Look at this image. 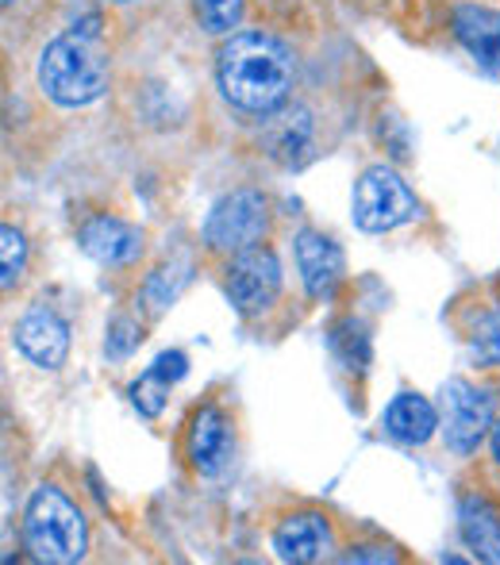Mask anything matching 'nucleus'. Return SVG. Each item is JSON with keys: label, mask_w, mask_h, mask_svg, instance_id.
<instances>
[{"label": "nucleus", "mask_w": 500, "mask_h": 565, "mask_svg": "<svg viewBox=\"0 0 500 565\" xmlns=\"http://www.w3.org/2000/svg\"><path fill=\"white\" fill-rule=\"evenodd\" d=\"M220 89L243 113H274L289 100L292 89V54L281 39L266 35V31H235L224 46H220Z\"/></svg>", "instance_id": "obj_1"}, {"label": "nucleus", "mask_w": 500, "mask_h": 565, "mask_svg": "<svg viewBox=\"0 0 500 565\" xmlns=\"http://www.w3.org/2000/svg\"><path fill=\"white\" fill-rule=\"evenodd\" d=\"M39 85L62 108H82L105 97L108 58L89 31H70L43 46L39 58Z\"/></svg>", "instance_id": "obj_2"}, {"label": "nucleus", "mask_w": 500, "mask_h": 565, "mask_svg": "<svg viewBox=\"0 0 500 565\" xmlns=\"http://www.w3.org/2000/svg\"><path fill=\"white\" fill-rule=\"evenodd\" d=\"M23 543H28L31 558L46 565H70L85 558V520L58 489L43 484L35 489V497L28 500V512H23Z\"/></svg>", "instance_id": "obj_3"}, {"label": "nucleus", "mask_w": 500, "mask_h": 565, "mask_svg": "<svg viewBox=\"0 0 500 565\" xmlns=\"http://www.w3.org/2000/svg\"><path fill=\"white\" fill-rule=\"evenodd\" d=\"M269 231V212H266V196L254 193V189H235L227 193L216 209L204 220V243L216 254H235L251 250V246H262Z\"/></svg>", "instance_id": "obj_4"}, {"label": "nucleus", "mask_w": 500, "mask_h": 565, "mask_svg": "<svg viewBox=\"0 0 500 565\" xmlns=\"http://www.w3.org/2000/svg\"><path fill=\"white\" fill-rule=\"evenodd\" d=\"M416 216V196L401 181V173H393L389 166H374L359 178L354 185V224L370 235L393 231Z\"/></svg>", "instance_id": "obj_5"}, {"label": "nucleus", "mask_w": 500, "mask_h": 565, "mask_svg": "<svg viewBox=\"0 0 500 565\" xmlns=\"http://www.w3.org/2000/svg\"><path fill=\"white\" fill-rule=\"evenodd\" d=\"M443 431L455 454H474L493 431V393L455 377L443 385Z\"/></svg>", "instance_id": "obj_6"}, {"label": "nucleus", "mask_w": 500, "mask_h": 565, "mask_svg": "<svg viewBox=\"0 0 500 565\" xmlns=\"http://www.w3.org/2000/svg\"><path fill=\"white\" fill-rule=\"evenodd\" d=\"M227 297L243 316L266 312L274 305L277 289H281V262L269 246H251V250L235 254L227 266Z\"/></svg>", "instance_id": "obj_7"}, {"label": "nucleus", "mask_w": 500, "mask_h": 565, "mask_svg": "<svg viewBox=\"0 0 500 565\" xmlns=\"http://www.w3.org/2000/svg\"><path fill=\"white\" fill-rule=\"evenodd\" d=\"M12 339L23 358L39 365V370H58L70 354V331L51 308H31L15 320Z\"/></svg>", "instance_id": "obj_8"}, {"label": "nucleus", "mask_w": 500, "mask_h": 565, "mask_svg": "<svg viewBox=\"0 0 500 565\" xmlns=\"http://www.w3.org/2000/svg\"><path fill=\"white\" fill-rule=\"evenodd\" d=\"M189 461H193V469L201 477H216L220 469L232 461V424H227V416L216 408V404H204V408L193 412V419H189Z\"/></svg>", "instance_id": "obj_9"}, {"label": "nucleus", "mask_w": 500, "mask_h": 565, "mask_svg": "<svg viewBox=\"0 0 500 565\" xmlns=\"http://www.w3.org/2000/svg\"><path fill=\"white\" fill-rule=\"evenodd\" d=\"M331 523L320 512H292L274 527V554L292 565H312L328 558Z\"/></svg>", "instance_id": "obj_10"}, {"label": "nucleus", "mask_w": 500, "mask_h": 565, "mask_svg": "<svg viewBox=\"0 0 500 565\" xmlns=\"http://www.w3.org/2000/svg\"><path fill=\"white\" fill-rule=\"evenodd\" d=\"M297 269L305 281L308 297L323 300L343 281V250L320 231H300L297 235Z\"/></svg>", "instance_id": "obj_11"}, {"label": "nucleus", "mask_w": 500, "mask_h": 565, "mask_svg": "<svg viewBox=\"0 0 500 565\" xmlns=\"http://www.w3.org/2000/svg\"><path fill=\"white\" fill-rule=\"evenodd\" d=\"M455 39L486 74L500 77V12L478 4L455 8Z\"/></svg>", "instance_id": "obj_12"}, {"label": "nucleus", "mask_w": 500, "mask_h": 565, "mask_svg": "<svg viewBox=\"0 0 500 565\" xmlns=\"http://www.w3.org/2000/svg\"><path fill=\"white\" fill-rule=\"evenodd\" d=\"M77 243L89 258L105 262V266H127L142 254V231L116 216H97L77 231Z\"/></svg>", "instance_id": "obj_13"}, {"label": "nucleus", "mask_w": 500, "mask_h": 565, "mask_svg": "<svg viewBox=\"0 0 500 565\" xmlns=\"http://www.w3.org/2000/svg\"><path fill=\"white\" fill-rule=\"evenodd\" d=\"M458 531L462 543L478 554L481 562H500V508L481 492H470L458 504Z\"/></svg>", "instance_id": "obj_14"}, {"label": "nucleus", "mask_w": 500, "mask_h": 565, "mask_svg": "<svg viewBox=\"0 0 500 565\" xmlns=\"http://www.w3.org/2000/svg\"><path fill=\"white\" fill-rule=\"evenodd\" d=\"M435 427H439V416L419 393L393 396V404L385 408V431L404 447H424L435 435Z\"/></svg>", "instance_id": "obj_15"}, {"label": "nucleus", "mask_w": 500, "mask_h": 565, "mask_svg": "<svg viewBox=\"0 0 500 565\" xmlns=\"http://www.w3.org/2000/svg\"><path fill=\"white\" fill-rule=\"evenodd\" d=\"M266 127H262V142L269 147V154L281 162H297L312 142V116L305 108H274L266 113Z\"/></svg>", "instance_id": "obj_16"}, {"label": "nucleus", "mask_w": 500, "mask_h": 565, "mask_svg": "<svg viewBox=\"0 0 500 565\" xmlns=\"http://www.w3.org/2000/svg\"><path fill=\"white\" fill-rule=\"evenodd\" d=\"M243 4L247 0H193V15L209 35H227L232 28H240Z\"/></svg>", "instance_id": "obj_17"}, {"label": "nucleus", "mask_w": 500, "mask_h": 565, "mask_svg": "<svg viewBox=\"0 0 500 565\" xmlns=\"http://www.w3.org/2000/svg\"><path fill=\"white\" fill-rule=\"evenodd\" d=\"M170 385H173V381H170V377H162V373H158L155 365H150V370L142 373V377L131 385V404L142 412V416L155 419L158 412L166 408V396H170Z\"/></svg>", "instance_id": "obj_18"}, {"label": "nucleus", "mask_w": 500, "mask_h": 565, "mask_svg": "<svg viewBox=\"0 0 500 565\" xmlns=\"http://www.w3.org/2000/svg\"><path fill=\"white\" fill-rule=\"evenodd\" d=\"M23 262H28V243L12 224L0 227V285L12 289L15 277L23 274Z\"/></svg>", "instance_id": "obj_19"}, {"label": "nucleus", "mask_w": 500, "mask_h": 565, "mask_svg": "<svg viewBox=\"0 0 500 565\" xmlns=\"http://www.w3.org/2000/svg\"><path fill=\"white\" fill-rule=\"evenodd\" d=\"M470 350L481 365H500V312H486L474 323Z\"/></svg>", "instance_id": "obj_20"}, {"label": "nucleus", "mask_w": 500, "mask_h": 565, "mask_svg": "<svg viewBox=\"0 0 500 565\" xmlns=\"http://www.w3.org/2000/svg\"><path fill=\"white\" fill-rule=\"evenodd\" d=\"M139 347V328L131 320H116L113 323V335H108V358H127L131 350Z\"/></svg>", "instance_id": "obj_21"}, {"label": "nucleus", "mask_w": 500, "mask_h": 565, "mask_svg": "<svg viewBox=\"0 0 500 565\" xmlns=\"http://www.w3.org/2000/svg\"><path fill=\"white\" fill-rule=\"evenodd\" d=\"M343 562H393V554L374 551V546H351V554H343Z\"/></svg>", "instance_id": "obj_22"}, {"label": "nucleus", "mask_w": 500, "mask_h": 565, "mask_svg": "<svg viewBox=\"0 0 500 565\" xmlns=\"http://www.w3.org/2000/svg\"><path fill=\"white\" fill-rule=\"evenodd\" d=\"M489 443H493V458L500 461V419H493V431H489Z\"/></svg>", "instance_id": "obj_23"}, {"label": "nucleus", "mask_w": 500, "mask_h": 565, "mask_svg": "<svg viewBox=\"0 0 500 565\" xmlns=\"http://www.w3.org/2000/svg\"><path fill=\"white\" fill-rule=\"evenodd\" d=\"M108 4H131V0H108Z\"/></svg>", "instance_id": "obj_24"}, {"label": "nucleus", "mask_w": 500, "mask_h": 565, "mask_svg": "<svg viewBox=\"0 0 500 565\" xmlns=\"http://www.w3.org/2000/svg\"><path fill=\"white\" fill-rule=\"evenodd\" d=\"M4 4H12V0H4Z\"/></svg>", "instance_id": "obj_25"}]
</instances>
